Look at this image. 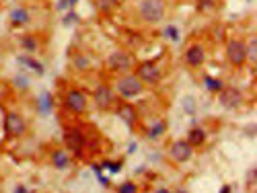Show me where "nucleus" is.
<instances>
[{
  "label": "nucleus",
  "instance_id": "obj_29",
  "mask_svg": "<svg viewBox=\"0 0 257 193\" xmlns=\"http://www.w3.org/2000/svg\"><path fill=\"white\" fill-rule=\"evenodd\" d=\"M220 193H231V187H226V185H224V187H222V191H220Z\"/></svg>",
  "mask_w": 257,
  "mask_h": 193
},
{
  "label": "nucleus",
  "instance_id": "obj_18",
  "mask_svg": "<svg viewBox=\"0 0 257 193\" xmlns=\"http://www.w3.org/2000/svg\"><path fill=\"white\" fill-rule=\"evenodd\" d=\"M95 6H97V11L101 15H109L113 8L117 6V0H95Z\"/></svg>",
  "mask_w": 257,
  "mask_h": 193
},
{
  "label": "nucleus",
  "instance_id": "obj_14",
  "mask_svg": "<svg viewBox=\"0 0 257 193\" xmlns=\"http://www.w3.org/2000/svg\"><path fill=\"white\" fill-rule=\"evenodd\" d=\"M52 162H54L56 169L64 171V169L70 167V156H68L66 150H54V152H52Z\"/></svg>",
  "mask_w": 257,
  "mask_h": 193
},
{
  "label": "nucleus",
  "instance_id": "obj_27",
  "mask_svg": "<svg viewBox=\"0 0 257 193\" xmlns=\"http://www.w3.org/2000/svg\"><path fill=\"white\" fill-rule=\"evenodd\" d=\"M167 37H173V39H177V29H173V27H169V29H167Z\"/></svg>",
  "mask_w": 257,
  "mask_h": 193
},
{
  "label": "nucleus",
  "instance_id": "obj_30",
  "mask_svg": "<svg viewBox=\"0 0 257 193\" xmlns=\"http://www.w3.org/2000/svg\"><path fill=\"white\" fill-rule=\"evenodd\" d=\"M156 193H171V191H169V189H159Z\"/></svg>",
  "mask_w": 257,
  "mask_h": 193
},
{
  "label": "nucleus",
  "instance_id": "obj_1",
  "mask_svg": "<svg viewBox=\"0 0 257 193\" xmlns=\"http://www.w3.org/2000/svg\"><path fill=\"white\" fill-rule=\"evenodd\" d=\"M165 13H167L165 0H140L138 2V15L148 25L161 23L165 19Z\"/></svg>",
  "mask_w": 257,
  "mask_h": 193
},
{
  "label": "nucleus",
  "instance_id": "obj_2",
  "mask_svg": "<svg viewBox=\"0 0 257 193\" xmlns=\"http://www.w3.org/2000/svg\"><path fill=\"white\" fill-rule=\"evenodd\" d=\"M107 68H109L111 72L128 74L136 68V58H134V54L128 52V49H115V52L107 58Z\"/></svg>",
  "mask_w": 257,
  "mask_h": 193
},
{
  "label": "nucleus",
  "instance_id": "obj_19",
  "mask_svg": "<svg viewBox=\"0 0 257 193\" xmlns=\"http://www.w3.org/2000/svg\"><path fill=\"white\" fill-rule=\"evenodd\" d=\"M72 64L76 70H81V72H86V70H91V60H88L86 56H74Z\"/></svg>",
  "mask_w": 257,
  "mask_h": 193
},
{
  "label": "nucleus",
  "instance_id": "obj_11",
  "mask_svg": "<svg viewBox=\"0 0 257 193\" xmlns=\"http://www.w3.org/2000/svg\"><path fill=\"white\" fill-rule=\"evenodd\" d=\"M193 154V148L187 144V140H177L171 144L169 148V156L175 160V162H187Z\"/></svg>",
  "mask_w": 257,
  "mask_h": 193
},
{
  "label": "nucleus",
  "instance_id": "obj_25",
  "mask_svg": "<svg viewBox=\"0 0 257 193\" xmlns=\"http://www.w3.org/2000/svg\"><path fill=\"white\" fill-rule=\"evenodd\" d=\"M214 4V0H197V6H200V11H206V8H210Z\"/></svg>",
  "mask_w": 257,
  "mask_h": 193
},
{
  "label": "nucleus",
  "instance_id": "obj_20",
  "mask_svg": "<svg viewBox=\"0 0 257 193\" xmlns=\"http://www.w3.org/2000/svg\"><path fill=\"white\" fill-rule=\"evenodd\" d=\"M245 45H247V60H251L253 66H255V62H257V39H255V35H253L251 42L245 43Z\"/></svg>",
  "mask_w": 257,
  "mask_h": 193
},
{
  "label": "nucleus",
  "instance_id": "obj_10",
  "mask_svg": "<svg viewBox=\"0 0 257 193\" xmlns=\"http://www.w3.org/2000/svg\"><path fill=\"white\" fill-rule=\"evenodd\" d=\"M183 60H185V64L190 66V68H200L206 62V49H204V45H200V43L190 45V47L185 49Z\"/></svg>",
  "mask_w": 257,
  "mask_h": 193
},
{
  "label": "nucleus",
  "instance_id": "obj_12",
  "mask_svg": "<svg viewBox=\"0 0 257 193\" xmlns=\"http://www.w3.org/2000/svg\"><path fill=\"white\" fill-rule=\"evenodd\" d=\"M93 99H95V105L99 109H111L113 101H115V95H113V90L109 86L101 85V86H97V90L93 93Z\"/></svg>",
  "mask_w": 257,
  "mask_h": 193
},
{
  "label": "nucleus",
  "instance_id": "obj_8",
  "mask_svg": "<svg viewBox=\"0 0 257 193\" xmlns=\"http://www.w3.org/2000/svg\"><path fill=\"white\" fill-rule=\"evenodd\" d=\"M218 97H220V105L226 107V109H236V107H241V103H243L241 90L235 88V86H222L218 90Z\"/></svg>",
  "mask_w": 257,
  "mask_h": 193
},
{
  "label": "nucleus",
  "instance_id": "obj_5",
  "mask_svg": "<svg viewBox=\"0 0 257 193\" xmlns=\"http://www.w3.org/2000/svg\"><path fill=\"white\" fill-rule=\"evenodd\" d=\"M136 68H138L136 76L140 78L142 85H156V83H161L163 72H161V66L156 64V62H142V64H136Z\"/></svg>",
  "mask_w": 257,
  "mask_h": 193
},
{
  "label": "nucleus",
  "instance_id": "obj_9",
  "mask_svg": "<svg viewBox=\"0 0 257 193\" xmlns=\"http://www.w3.org/2000/svg\"><path fill=\"white\" fill-rule=\"evenodd\" d=\"M64 146L74 152V154H81L83 148H85V136H83V131L78 129V128H68L64 131Z\"/></svg>",
  "mask_w": 257,
  "mask_h": 193
},
{
  "label": "nucleus",
  "instance_id": "obj_16",
  "mask_svg": "<svg viewBox=\"0 0 257 193\" xmlns=\"http://www.w3.org/2000/svg\"><path fill=\"white\" fill-rule=\"evenodd\" d=\"M11 23L15 25V27H23V25H27L29 23V11L27 8H15V11L11 13Z\"/></svg>",
  "mask_w": 257,
  "mask_h": 193
},
{
  "label": "nucleus",
  "instance_id": "obj_3",
  "mask_svg": "<svg viewBox=\"0 0 257 193\" xmlns=\"http://www.w3.org/2000/svg\"><path fill=\"white\" fill-rule=\"evenodd\" d=\"M117 93H120L124 99H132V97H138L144 90V85L140 83V78H138L136 74H124L120 80H117Z\"/></svg>",
  "mask_w": 257,
  "mask_h": 193
},
{
  "label": "nucleus",
  "instance_id": "obj_17",
  "mask_svg": "<svg viewBox=\"0 0 257 193\" xmlns=\"http://www.w3.org/2000/svg\"><path fill=\"white\" fill-rule=\"evenodd\" d=\"M21 47L25 49V52H29V54L37 52V47H39L37 37H33V35H23V37H21Z\"/></svg>",
  "mask_w": 257,
  "mask_h": 193
},
{
  "label": "nucleus",
  "instance_id": "obj_15",
  "mask_svg": "<svg viewBox=\"0 0 257 193\" xmlns=\"http://www.w3.org/2000/svg\"><path fill=\"white\" fill-rule=\"evenodd\" d=\"M204 142H206V131L202 128H193V129L187 131V144H190L192 148L202 146Z\"/></svg>",
  "mask_w": 257,
  "mask_h": 193
},
{
  "label": "nucleus",
  "instance_id": "obj_7",
  "mask_svg": "<svg viewBox=\"0 0 257 193\" xmlns=\"http://www.w3.org/2000/svg\"><path fill=\"white\" fill-rule=\"evenodd\" d=\"M64 105L68 111H72V113H85L86 111V97H85L83 90L70 88L64 97Z\"/></svg>",
  "mask_w": 257,
  "mask_h": 193
},
{
  "label": "nucleus",
  "instance_id": "obj_26",
  "mask_svg": "<svg viewBox=\"0 0 257 193\" xmlns=\"http://www.w3.org/2000/svg\"><path fill=\"white\" fill-rule=\"evenodd\" d=\"M15 83H17V86H23V88L29 86V80H27L25 76H17V78H15Z\"/></svg>",
  "mask_w": 257,
  "mask_h": 193
},
{
  "label": "nucleus",
  "instance_id": "obj_23",
  "mask_svg": "<svg viewBox=\"0 0 257 193\" xmlns=\"http://www.w3.org/2000/svg\"><path fill=\"white\" fill-rule=\"evenodd\" d=\"M117 193H138V187L134 185L132 181H126V183H122V185L117 187Z\"/></svg>",
  "mask_w": 257,
  "mask_h": 193
},
{
  "label": "nucleus",
  "instance_id": "obj_21",
  "mask_svg": "<svg viewBox=\"0 0 257 193\" xmlns=\"http://www.w3.org/2000/svg\"><path fill=\"white\" fill-rule=\"evenodd\" d=\"M19 62H21V64H27L31 70H35L37 74H42V72H43V66L39 64V62H35V60H31L29 56H21V58H19Z\"/></svg>",
  "mask_w": 257,
  "mask_h": 193
},
{
  "label": "nucleus",
  "instance_id": "obj_13",
  "mask_svg": "<svg viewBox=\"0 0 257 193\" xmlns=\"http://www.w3.org/2000/svg\"><path fill=\"white\" fill-rule=\"evenodd\" d=\"M117 115H120L122 121H126V124L132 128V126L136 124V119H138V111H136V107L130 105V103H122L120 107H117Z\"/></svg>",
  "mask_w": 257,
  "mask_h": 193
},
{
  "label": "nucleus",
  "instance_id": "obj_6",
  "mask_svg": "<svg viewBox=\"0 0 257 193\" xmlns=\"http://www.w3.org/2000/svg\"><path fill=\"white\" fill-rule=\"evenodd\" d=\"M4 131L11 138H21L25 131H27V124H25V119L15 113V111H11V113H6L4 115Z\"/></svg>",
  "mask_w": 257,
  "mask_h": 193
},
{
  "label": "nucleus",
  "instance_id": "obj_4",
  "mask_svg": "<svg viewBox=\"0 0 257 193\" xmlns=\"http://www.w3.org/2000/svg\"><path fill=\"white\" fill-rule=\"evenodd\" d=\"M226 58H229V62L235 68H241L247 62V45L243 39L233 37L226 42Z\"/></svg>",
  "mask_w": 257,
  "mask_h": 193
},
{
  "label": "nucleus",
  "instance_id": "obj_24",
  "mask_svg": "<svg viewBox=\"0 0 257 193\" xmlns=\"http://www.w3.org/2000/svg\"><path fill=\"white\" fill-rule=\"evenodd\" d=\"M163 131H165V124H163V121H159L156 126L150 128V131H148V138H159Z\"/></svg>",
  "mask_w": 257,
  "mask_h": 193
},
{
  "label": "nucleus",
  "instance_id": "obj_28",
  "mask_svg": "<svg viewBox=\"0 0 257 193\" xmlns=\"http://www.w3.org/2000/svg\"><path fill=\"white\" fill-rule=\"evenodd\" d=\"M17 193H27V189L25 187H17Z\"/></svg>",
  "mask_w": 257,
  "mask_h": 193
},
{
  "label": "nucleus",
  "instance_id": "obj_22",
  "mask_svg": "<svg viewBox=\"0 0 257 193\" xmlns=\"http://www.w3.org/2000/svg\"><path fill=\"white\" fill-rule=\"evenodd\" d=\"M204 85L208 86V90H212V93H218V90L222 88V83H220V80L210 78V76H206V78H204Z\"/></svg>",
  "mask_w": 257,
  "mask_h": 193
}]
</instances>
